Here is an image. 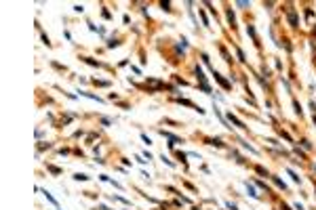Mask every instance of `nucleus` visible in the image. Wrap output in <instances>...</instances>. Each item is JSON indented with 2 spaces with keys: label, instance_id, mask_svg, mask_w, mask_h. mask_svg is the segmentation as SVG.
<instances>
[{
  "label": "nucleus",
  "instance_id": "obj_7",
  "mask_svg": "<svg viewBox=\"0 0 316 210\" xmlns=\"http://www.w3.org/2000/svg\"><path fill=\"white\" fill-rule=\"evenodd\" d=\"M49 170H51L53 174H59V168H55V166H49Z\"/></svg>",
  "mask_w": 316,
  "mask_h": 210
},
{
  "label": "nucleus",
  "instance_id": "obj_6",
  "mask_svg": "<svg viewBox=\"0 0 316 210\" xmlns=\"http://www.w3.org/2000/svg\"><path fill=\"white\" fill-rule=\"evenodd\" d=\"M247 187H249V193H251L253 198H257V193H255V189H253V185H249V183H247Z\"/></svg>",
  "mask_w": 316,
  "mask_h": 210
},
{
  "label": "nucleus",
  "instance_id": "obj_8",
  "mask_svg": "<svg viewBox=\"0 0 316 210\" xmlns=\"http://www.w3.org/2000/svg\"><path fill=\"white\" fill-rule=\"evenodd\" d=\"M211 145H217V147H221L223 143H221V141H219V139H217V141H215V139H213V141H211Z\"/></svg>",
  "mask_w": 316,
  "mask_h": 210
},
{
  "label": "nucleus",
  "instance_id": "obj_4",
  "mask_svg": "<svg viewBox=\"0 0 316 210\" xmlns=\"http://www.w3.org/2000/svg\"><path fill=\"white\" fill-rule=\"evenodd\" d=\"M42 193H45V195H47V200H49V202H53V204H55V206H57V200H55V198H53V195L49 193V191H42Z\"/></svg>",
  "mask_w": 316,
  "mask_h": 210
},
{
  "label": "nucleus",
  "instance_id": "obj_1",
  "mask_svg": "<svg viewBox=\"0 0 316 210\" xmlns=\"http://www.w3.org/2000/svg\"><path fill=\"white\" fill-rule=\"evenodd\" d=\"M213 76H215V80H217L219 84H221V86H223V88H230V82H228V80H223V78H221V76H219L217 72H213Z\"/></svg>",
  "mask_w": 316,
  "mask_h": 210
},
{
  "label": "nucleus",
  "instance_id": "obj_3",
  "mask_svg": "<svg viewBox=\"0 0 316 210\" xmlns=\"http://www.w3.org/2000/svg\"><path fill=\"white\" fill-rule=\"evenodd\" d=\"M80 95H84V97H89V99H95V101H99V103H101V99L97 97V95H91V93H80Z\"/></svg>",
  "mask_w": 316,
  "mask_h": 210
},
{
  "label": "nucleus",
  "instance_id": "obj_2",
  "mask_svg": "<svg viewBox=\"0 0 316 210\" xmlns=\"http://www.w3.org/2000/svg\"><path fill=\"white\" fill-rule=\"evenodd\" d=\"M228 118H230V122H234V124L238 126V128H244V124H242V122H240L238 118H236V116H232V113H230V116H228Z\"/></svg>",
  "mask_w": 316,
  "mask_h": 210
},
{
  "label": "nucleus",
  "instance_id": "obj_10",
  "mask_svg": "<svg viewBox=\"0 0 316 210\" xmlns=\"http://www.w3.org/2000/svg\"><path fill=\"white\" fill-rule=\"evenodd\" d=\"M314 122H316V116H314Z\"/></svg>",
  "mask_w": 316,
  "mask_h": 210
},
{
  "label": "nucleus",
  "instance_id": "obj_9",
  "mask_svg": "<svg viewBox=\"0 0 316 210\" xmlns=\"http://www.w3.org/2000/svg\"><path fill=\"white\" fill-rule=\"evenodd\" d=\"M228 208H230V210H238V208H236L234 204H230V202H228Z\"/></svg>",
  "mask_w": 316,
  "mask_h": 210
},
{
  "label": "nucleus",
  "instance_id": "obj_5",
  "mask_svg": "<svg viewBox=\"0 0 316 210\" xmlns=\"http://www.w3.org/2000/svg\"><path fill=\"white\" fill-rule=\"evenodd\" d=\"M74 179H76V181H86V179H89V177H86V174H76Z\"/></svg>",
  "mask_w": 316,
  "mask_h": 210
}]
</instances>
